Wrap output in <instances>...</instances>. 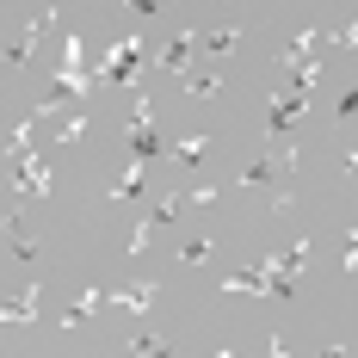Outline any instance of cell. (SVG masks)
<instances>
[{"label": "cell", "mask_w": 358, "mask_h": 358, "mask_svg": "<svg viewBox=\"0 0 358 358\" xmlns=\"http://www.w3.org/2000/svg\"><path fill=\"white\" fill-rule=\"evenodd\" d=\"M272 358H290V352H285V340H272Z\"/></svg>", "instance_id": "19"}, {"label": "cell", "mask_w": 358, "mask_h": 358, "mask_svg": "<svg viewBox=\"0 0 358 358\" xmlns=\"http://www.w3.org/2000/svg\"><path fill=\"white\" fill-rule=\"evenodd\" d=\"M25 167H19V198H43L50 192V161L43 155H19Z\"/></svg>", "instance_id": "5"}, {"label": "cell", "mask_w": 358, "mask_h": 358, "mask_svg": "<svg viewBox=\"0 0 358 358\" xmlns=\"http://www.w3.org/2000/svg\"><path fill=\"white\" fill-rule=\"evenodd\" d=\"M303 111H309V93H272V117H266V124H272V136H290Z\"/></svg>", "instance_id": "4"}, {"label": "cell", "mask_w": 358, "mask_h": 358, "mask_svg": "<svg viewBox=\"0 0 358 358\" xmlns=\"http://www.w3.org/2000/svg\"><path fill=\"white\" fill-rule=\"evenodd\" d=\"M179 210H185V192H167V198H161V210H155V222H173Z\"/></svg>", "instance_id": "17"}, {"label": "cell", "mask_w": 358, "mask_h": 358, "mask_svg": "<svg viewBox=\"0 0 358 358\" xmlns=\"http://www.w3.org/2000/svg\"><path fill=\"white\" fill-rule=\"evenodd\" d=\"M204 148H210V136H179V143L167 148V155H173V161H198Z\"/></svg>", "instance_id": "15"}, {"label": "cell", "mask_w": 358, "mask_h": 358, "mask_svg": "<svg viewBox=\"0 0 358 358\" xmlns=\"http://www.w3.org/2000/svg\"><path fill=\"white\" fill-rule=\"evenodd\" d=\"M198 50V31H179V37H167V50L155 56V69L161 74H185V56Z\"/></svg>", "instance_id": "6"}, {"label": "cell", "mask_w": 358, "mask_h": 358, "mask_svg": "<svg viewBox=\"0 0 358 358\" xmlns=\"http://www.w3.org/2000/svg\"><path fill=\"white\" fill-rule=\"evenodd\" d=\"M155 352H167L161 334H136V340H130V358H155Z\"/></svg>", "instance_id": "16"}, {"label": "cell", "mask_w": 358, "mask_h": 358, "mask_svg": "<svg viewBox=\"0 0 358 358\" xmlns=\"http://www.w3.org/2000/svg\"><path fill=\"white\" fill-rule=\"evenodd\" d=\"M0 322H6V327L37 322V285H31V290H19V296H6V303H0Z\"/></svg>", "instance_id": "8"}, {"label": "cell", "mask_w": 358, "mask_h": 358, "mask_svg": "<svg viewBox=\"0 0 358 358\" xmlns=\"http://www.w3.org/2000/svg\"><path fill=\"white\" fill-rule=\"evenodd\" d=\"M216 358H235V352H216Z\"/></svg>", "instance_id": "20"}, {"label": "cell", "mask_w": 358, "mask_h": 358, "mask_svg": "<svg viewBox=\"0 0 358 358\" xmlns=\"http://www.w3.org/2000/svg\"><path fill=\"white\" fill-rule=\"evenodd\" d=\"M106 303L130 309V315H148V303H155V278H136V285H124V290H106Z\"/></svg>", "instance_id": "7"}, {"label": "cell", "mask_w": 358, "mask_h": 358, "mask_svg": "<svg viewBox=\"0 0 358 358\" xmlns=\"http://www.w3.org/2000/svg\"><path fill=\"white\" fill-rule=\"evenodd\" d=\"M155 358H167V352H155Z\"/></svg>", "instance_id": "21"}, {"label": "cell", "mask_w": 358, "mask_h": 358, "mask_svg": "<svg viewBox=\"0 0 358 358\" xmlns=\"http://www.w3.org/2000/svg\"><path fill=\"white\" fill-rule=\"evenodd\" d=\"M322 358H346V346H322Z\"/></svg>", "instance_id": "18"}, {"label": "cell", "mask_w": 358, "mask_h": 358, "mask_svg": "<svg viewBox=\"0 0 358 358\" xmlns=\"http://www.w3.org/2000/svg\"><path fill=\"white\" fill-rule=\"evenodd\" d=\"M143 173H148V161H130V167H124V179L111 185V204H124V198H136V192H143Z\"/></svg>", "instance_id": "10"}, {"label": "cell", "mask_w": 358, "mask_h": 358, "mask_svg": "<svg viewBox=\"0 0 358 358\" xmlns=\"http://www.w3.org/2000/svg\"><path fill=\"white\" fill-rule=\"evenodd\" d=\"M204 50H210V56H235V50H241V25H222V31H210V37H204Z\"/></svg>", "instance_id": "11"}, {"label": "cell", "mask_w": 358, "mask_h": 358, "mask_svg": "<svg viewBox=\"0 0 358 358\" xmlns=\"http://www.w3.org/2000/svg\"><path fill=\"white\" fill-rule=\"evenodd\" d=\"M99 309H106V290L87 285V290H80V303H74V309H62V327H80L87 315H99Z\"/></svg>", "instance_id": "9"}, {"label": "cell", "mask_w": 358, "mask_h": 358, "mask_svg": "<svg viewBox=\"0 0 358 358\" xmlns=\"http://www.w3.org/2000/svg\"><path fill=\"white\" fill-rule=\"evenodd\" d=\"M136 37H124V43H111V56H106V69H99V87H136Z\"/></svg>", "instance_id": "2"}, {"label": "cell", "mask_w": 358, "mask_h": 358, "mask_svg": "<svg viewBox=\"0 0 358 358\" xmlns=\"http://www.w3.org/2000/svg\"><path fill=\"white\" fill-rule=\"evenodd\" d=\"M185 80V93L192 99H210V93H222V74H179Z\"/></svg>", "instance_id": "12"}, {"label": "cell", "mask_w": 358, "mask_h": 358, "mask_svg": "<svg viewBox=\"0 0 358 358\" xmlns=\"http://www.w3.org/2000/svg\"><path fill=\"white\" fill-rule=\"evenodd\" d=\"M210 253H216V241H210V235H198V241H185V248H179V259H185V266H204Z\"/></svg>", "instance_id": "14"}, {"label": "cell", "mask_w": 358, "mask_h": 358, "mask_svg": "<svg viewBox=\"0 0 358 358\" xmlns=\"http://www.w3.org/2000/svg\"><path fill=\"white\" fill-rule=\"evenodd\" d=\"M80 136H87V111H69V117H62V130H56V143L69 148V143H80Z\"/></svg>", "instance_id": "13"}, {"label": "cell", "mask_w": 358, "mask_h": 358, "mask_svg": "<svg viewBox=\"0 0 358 358\" xmlns=\"http://www.w3.org/2000/svg\"><path fill=\"white\" fill-rule=\"evenodd\" d=\"M124 143H130V161H155V155H167L161 130H155V106H148V99H136V106H130V124H124Z\"/></svg>", "instance_id": "1"}, {"label": "cell", "mask_w": 358, "mask_h": 358, "mask_svg": "<svg viewBox=\"0 0 358 358\" xmlns=\"http://www.w3.org/2000/svg\"><path fill=\"white\" fill-rule=\"evenodd\" d=\"M56 13H62V6H50V13H37L31 25L19 31V43L6 50V62H13V69H25V62H31V56H37V37H43V31H50V25H56Z\"/></svg>", "instance_id": "3"}]
</instances>
